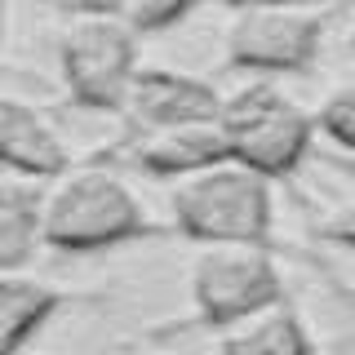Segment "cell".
Listing matches in <instances>:
<instances>
[{
  "instance_id": "16",
  "label": "cell",
  "mask_w": 355,
  "mask_h": 355,
  "mask_svg": "<svg viewBox=\"0 0 355 355\" xmlns=\"http://www.w3.org/2000/svg\"><path fill=\"white\" fill-rule=\"evenodd\" d=\"M240 14V9H266V5H315V0H222Z\"/></svg>"
},
{
  "instance_id": "8",
  "label": "cell",
  "mask_w": 355,
  "mask_h": 355,
  "mask_svg": "<svg viewBox=\"0 0 355 355\" xmlns=\"http://www.w3.org/2000/svg\"><path fill=\"white\" fill-rule=\"evenodd\" d=\"M222 160H227V147H222V133L214 120L142 129V138L129 151V164L151 173V178H187V173H200V169L222 164Z\"/></svg>"
},
{
  "instance_id": "9",
  "label": "cell",
  "mask_w": 355,
  "mask_h": 355,
  "mask_svg": "<svg viewBox=\"0 0 355 355\" xmlns=\"http://www.w3.org/2000/svg\"><path fill=\"white\" fill-rule=\"evenodd\" d=\"M0 169L27 178H62L67 147L44 120L18 98H0Z\"/></svg>"
},
{
  "instance_id": "11",
  "label": "cell",
  "mask_w": 355,
  "mask_h": 355,
  "mask_svg": "<svg viewBox=\"0 0 355 355\" xmlns=\"http://www.w3.org/2000/svg\"><path fill=\"white\" fill-rule=\"evenodd\" d=\"M218 355H311V333L293 306L275 302L240 324H227Z\"/></svg>"
},
{
  "instance_id": "3",
  "label": "cell",
  "mask_w": 355,
  "mask_h": 355,
  "mask_svg": "<svg viewBox=\"0 0 355 355\" xmlns=\"http://www.w3.org/2000/svg\"><path fill=\"white\" fill-rule=\"evenodd\" d=\"M214 125L222 133L227 160H236L262 178L293 173L306 160L311 138H315L311 116L266 80H253L236 89L231 98H222Z\"/></svg>"
},
{
  "instance_id": "4",
  "label": "cell",
  "mask_w": 355,
  "mask_h": 355,
  "mask_svg": "<svg viewBox=\"0 0 355 355\" xmlns=\"http://www.w3.org/2000/svg\"><path fill=\"white\" fill-rule=\"evenodd\" d=\"M133 67L138 36L116 14H80L58 44L62 85L85 111H125Z\"/></svg>"
},
{
  "instance_id": "2",
  "label": "cell",
  "mask_w": 355,
  "mask_h": 355,
  "mask_svg": "<svg viewBox=\"0 0 355 355\" xmlns=\"http://www.w3.org/2000/svg\"><path fill=\"white\" fill-rule=\"evenodd\" d=\"M169 209L173 227L196 244H271V178L236 160L187 173Z\"/></svg>"
},
{
  "instance_id": "6",
  "label": "cell",
  "mask_w": 355,
  "mask_h": 355,
  "mask_svg": "<svg viewBox=\"0 0 355 355\" xmlns=\"http://www.w3.org/2000/svg\"><path fill=\"white\" fill-rule=\"evenodd\" d=\"M324 14L315 5H266L240 9V18L227 31V62L240 71H306L320 53Z\"/></svg>"
},
{
  "instance_id": "1",
  "label": "cell",
  "mask_w": 355,
  "mask_h": 355,
  "mask_svg": "<svg viewBox=\"0 0 355 355\" xmlns=\"http://www.w3.org/2000/svg\"><path fill=\"white\" fill-rule=\"evenodd\" d=\"M147 236H160V227L147 218L138 196L103 169L62 178L40 205V244L53 253H103Z\"/></svg>"
},
{
  "instance_id": "14",
  "label": "cell",
  "mask_w": 355,
  "mask_h": 355,
  "mask_svg": "<svg viewBox=\"0 0 355 355\" xmlns=\"http://www.w3.org/2000/svg\"><path fill=\"white\" fill-rule=\"evenodd\" d=\"M324 138L333 142L338 151H351L355 147V94L351 89H338V94L324 98V107H320V116L311 120Z\"/></svg>"
},
{
  "instance_id": "7",
  "label": "cell",
  "mask_w": 355,
  "mask_h": 355,
  "mask_svg": "<svg viewBox=\"0 0 355 355\" xmlns=\"http://www.w3.org/2000/svg\"><path fill=\"white\" fill-rule=\"evenodd\" d=\"M218 107H222V94L209 80L169 71V67H133V80L125 94V111L142 129L218 120Z\"/></svg>"
},
{
  "instance_id": "15",
  "label": "cell",
  "mask_w": 355,
  "mask_h": 355,
  "mask_svg": "<svg viewBox=\"0 0 355 355\" xmlns=\"http://www.w3.org/2000/svg\"><path fill=\"white\" fill-rule=\"evenodd\" d=\"M58 9H67V14H120V5L125 0H53Z\"/></svg>"
},
{
  "instance_id": "13",
  "label": "cell",
  "mask_w": 355,
  "mask_h": 355,
  "mask_svg": "<svg viewBox=\"0 0 355 355\" xmlns=\"http://www.w3.org/2000/svg\"><path fill=\"white\" fill-rule=\"evenodd\" d=\"M200 0H125L120 5V22L133 36H155V31H169L173 22H182Z\"/></svg>"
},
{
  "instance_id": "5",
  "label": "cell",
  "mask_w": 355,
  "mask_h": 355,
  "mask_svg": "<svg viewBox=\"0 0 355 355\" xmlns=\"http://www.w3.org/2000/svg\"><path fill=\"white\" fill-rule=\"evenodd\" d=\"M191 302L200 324L227 329L284 302V284L271 253L253 244H209L191 266Z\"/></svg>"
},
{
  "instance_id": "12",
  "label": "cell",
  "mask_w": 355,
  "mask_h": 355,
  "mask_svg": "<svg viewBox=\"0 0 355 355\" xmlns=\"http://www.w3.org/2000/svg\"><path fill=\"white\" fill-rule=\"evenodd\" d=\"M44 196L27 182H0V271H18L40 249Z\"/></svg>"
},
{
  "instance_id": "17",
  "label": "cell",
  "mask_w": 355,
  "mask_h": 355,
  "mask_svg": "<svg viewBox=\"0 0 355 355\" xmlns=\"http://www.w3.org/2000/svg\"><path fill=\"white\" fill-rule=\"evenodd\" d=\"M0 27H5V9H0Z\"/></svg>"
},
{
  "instance_id": "10",
  "label": "cell",
  "mask_w": 355,
  "mask_h": 355,
  "mask_svg": "<svg viewBox=\"0 0 355 355\" xmlns=\"http://www.w3.org/2000/svg\"><path fill=\"white\" fill-rule=\"evenodd\" d=\"M62 306H67L62 288L0 271V355H18Z\"/></svg>"
}]
</instances>
